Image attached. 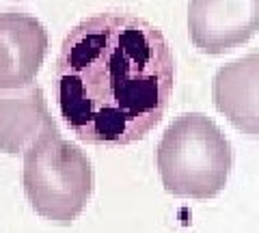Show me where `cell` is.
<instances>
[{
    "label": "cell",
    "mask_w": 259,
    "mask_h": 233,
    "mask_svg": "<svg viewBox=\"0 0 259 233\" xmlns=\"http://www.w3.org/2000/svg\"><path fill=\"white\" fill-rule=\"evenodd\" d=\"M175 74L173 50L156 24L102 11L63 39L54 71L61 117L82 143L127 147L162 121Z\"/></svg>",
    "instance_id": "cell-1"
},
{
    "label": "cell",
    "mask_w": 259,
    "mask_h": 233,
    "mask_svg": "<svg viewBox=\"0 0 259 233\" xmlns=\"http://www.w3.org/2000/svg\"><path fill=\"white\" fill-rule=\"evenodd\" d=\"M156 164L168 195L203 201L221 195L227 186L233 151L212 119L186 112L162 134Z\"/></svg>",
    "instance_id": "cell-2"
},
{
    "label": "cell",
    "mask_w": 259,
    "mask_h": 233,
    "mask_svg": "<svg viewBox=\"0 0 259 233\" xmlns=\"http://www.w3.org/2000/svg\"><path fill=\"white\" fill-rule=\"evenodd\" d=\"M24 192L32 210L54 224H71L93 195V166L61 132L44 136L24 154Z\"/></svg>",
    "instance_id": "cell-3"
},
{
    "label": "cell",
    "mask_w": 259,
    "mask_h": 233,
    "mask_svg": "<svg viewBox=\"0 0 259 233\" xmlns=\"http://www.w3.org/2000/svg\"><path fill=\"white\" fill-rule=\"evenodd\" d=\"M259 30V0H190V41L203 54H227Z\"/></svg>",
    "instance_id": "cell-4"
},
{
    "label": "cell",
    "mask_w": 259,
    "mask_h": 233,
    "mask_svg": "<svg viewBox=\"0 0 259 233\" xmlns=\"http://www.w3.org/2000/svg\"><path fill=\"white\" fill-rule=\"evenodd\" d=\"M48 52V33L32 15L0 13V89L32 84Z\"/></svg>",
    "instance_id": "cell-5"
},
{
    "label": "cell",
    "mask_w": 259,
    "mask_h": 233,
    "mask_svg": "<svg viewBox=\"0 0 259 233\" xmlns=\"http://www.w3.org/2000/svg\"><path fill=\"white\" fill-rule=\"evenodd\" d=\"M56 130L41 86L0 89V151L26 154L32 145Z\"/></svg>",
    "instance_id": "cell-6"
},
{
    "label": "cell",
    "mask_w": 259,
    "mask_h": 233,
    "mask_svg": "<svg viewBox=\"0 0 259 233\" xmlns=\"http://www.w3.org/2000/svg\"><path fill=\"white\" fill-rule=\"evenodd\" d=\"M212 98L218 112L250 138H259V54L242 56L216 71Z\"/></svg>",
    "instance_id": "cell-7"
}]
</instances>
